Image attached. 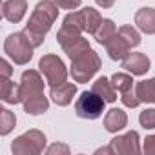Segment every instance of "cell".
<instances>
[{"label":"cell","mask_w":155,"mask_h":155,"mask_svg":"<svg viewBox=\"0 0 155 155\" xmlns=\"http://www.w3.org/2000/svg\"><path fill=\"white\" fill-rule=\"evenodd\" d=\"M142 151L146 155H155V135H148L142 144Z\"/></svg>","instance_id":"obj_30"},{"label":"cell","mask_w":155,"mask_h":155,"mask_svg":"<svg viewBox=\"0 0 155 155\" xmlns=\"http://www.w3.org/2000/svg\"><path fill=\"white\" fill-rule=\"evenodd\" d=\"M57 42L60 44V48L64 49V53L69 57V60L81 57V55H84L88 49H91L88 38H84L82 35H77V33L64 31L62 28H60L58 33H57Z\"/></svg>","instance_id":"obj_7"},{"label":"cell","mask_w":155,"mask_h":155,"mask_svg":"<svg viewBox=\"0 0 155 155\" xmlns=\"http://www.w3.org/2000/svg\"><path fill=\"white\" fill-rule=\"evenodd\" d=\"M15 124H17V117H15V113L11 110H8V108L0 110V135L11 133Z\"/></svg>","instance_id":"obj_24"},{"label":"cell","mask_w":155,"mask_h":155,"mask_svg":"<svg viewBox=\"0 0 155 155\" xmlns=\"http://www.w3.org/2000/svg\"><path fill=\"white\" fill-rule=\"evenodd\" d=\"M91 91H95L97 95H101L106 102H115L117 101V90L111 84V79H106V77H101L97 79L91 86Z\"/></svg>","instance_id":"obj_16"},{"label":"cell","mask_w":155,"mask_h":155,"mask_svg":"<svg viewBox=\"0 0 155 155\" xmlns=\"http://www.w3.org/2000/svg\"><path fill=\"white\" fill-rule=\"evenodd\" d=\"M46 153L48 155H69V146L60 144V142H55V144H51L46 150Z\"/></svg>","instance_id":"obj_28"},{"label":"cell","mask_w":155,"mask_h":155,"mask_svg":"<svg viewBox=\"0 0 155 155\" xmlns=\"http://www.w3.org/2000/svg\"><path fill=\"white\" fill-rule=\"evenodd\" d=\"M150 58L144 55V53H130L124 60H122V68L126 71H130L131 75H146L150 71Z\"/></svg>","instance_id":"obj_10"},{"label":"cell","mask_w":155,"mask_h":155,"mask_svg":"<svg viewBox=\"0 0 155 155\" xmlns=\"http://www.w3.org/2000/svg\"><path fill=\"white\" fill-rule=\"evenodd\" d=\"M120 101H122V104H124L126 108H137V106L140 104V101H139V97L135 95L133 90H130V91H126V93H120Z\"/></svg>","instance_id":"obj_27"},{"label":"cell","mask_w":155,"mask_h":155,"mask_svg":"<svg viewBox=\"0 0 155 155\" xmlns=\"http://www.w3.org/2000/svg\"><path fill=\"white\" fill-rule=\"evenodd\" d=\"M95 4L99 8H102V9H110V8H113L115 0H95Z\"/></svg>","instance_id":"obj_32"},{"label":"cell","mask_w":155,"mask_h":155,"mask_svg":"<svg viewBox=\"0 0 155 155\" xmlns=\"http://www.w3.org/2000/svg\"><path fill=\"white\" fill-rule=\"evenodd\" d=\"M22 106H24V111H26L28 115H42V113L48 111L49 101H48V97H46L44 93H40V95H37V97H31V99L24 101Z\"/></svg>","instance_id":"obj_18"},{"label":"cell","mask_w":155,"mask_h":155,"mask_svg":"<svg viewBox=\"0 0 155 155\" xmlns=\"http://www.w3.org/2000/svg\"><path fill=\"white\" fill-rule=\"evenodd\" d=\"M81 13H82V22H84V31L90 35H95L104 20L101 17V13L93 8H84V9H81Z\"/></svg>","instance_id":"obj_17"},{"label":"cell","mask_w":155,"mask_h":155,"mask_svg":"<svg viewBox=\"0 0 155 155\" xmlns=\"http://www.w3.org/2000/svg\"><path fill=\"white\" fill-rule=\"evenodd\" d=\"M111 84H113V88L117 91L126 93V91L133 90L135 81L131 79V75H128V73H113L111 75Z\"/></svg>","instance_id":"obj_23"},{"label":"cell","mask_w":155,"mask_h":155,"mask_svg":"<svg viewBox=\"0 0 155 155\" xmlns=\"http://www.w3.org/2000/svg\"><path fill=\"white\" fill-rule=\"evenodd\" d=\"M119 35L122 37V40L130 46V48H137L140 44V33L133 28V26H120L119 28Z\"/></svg>","instance_id":"obj_25"},{"label":"cell","mask_w":155,"mask_h":155,"mask_svg":"<svg viewBox=\"0 0 155 155\" xmlns=\"http://www.w3.org/2000/svg\"><path fill=\"white\" fill-rule=\"evenodd\" d=\"M101 153H108V155H115V150H113V146L110 144V146H104V148H99V150L95 151V155H101Z\"/></svg>","instance_id":"obj_33"},{"label":"cell","mask_w":155,"mask_h":155,"mask_svg":"<svg viewBox=\"0 0 155 155\" xmlns=\"http://www.w3.org/2000/svg\"><path fill=\"white\" fill-rule=\"evenodd\" d=\"M38 69L40 73L46 77V82L51 86H58L62 82H66L68 79V68L64 64V60L53 53L49 55H44L40 60H38Z\"/></svg>","instance_id":"obj_5"},{"label":"cell","mask_w":155,"mask_h":155,"mask_svg":"<svg viewBox=\"0 0 155 155\" xmlns=\"http://www.w3.org/2000/svg\"><path fill=\"white\" fill-rule=\"evenodd\" d=\"M46 148V135L40 130H29L11 142L13 155H40Z\"/></svg>","instance_id":"obj_4"},{"label":"cell","mask_w":155,"mask_h":155,"mask_svg":"<svg viewBox=\"0 0 155 155\" xmlns=\"http://www.w3.org/2000/svg\"><path fill=\"white\" fill-rule=\"evenodd\" d=\"M135 95L140 102H153L155 104V77L150 81H140L135 84Z\"/></svg>","instance_id":"obj_21"},{"label":"cell","mask_w":155,"mask_h":155,"mask_svg":"<svg viewBox=\"0 0 155 155\" xmlns=\"http://www.w3.org/2000/svg\"><path fill=\"white\" fill-rule=\"evenodd\" d=\"M104 48H106V51H108V55H110V58L111 60H124L128 55H130V46L122 40V37L117 33L113 38H110L106 44H104Z\"/></svg>","instance_id":"obj_15"},{"label":"cell","mask_w":155,"mask_h":155,"mask_svg":"<svg viewBox=\"0 0 155 155\" xmlns=\"http://www.w3.org/2000/svg\"><path fill=\"white\" fill-rule=\"evenodd\" d=\"M0 71H2V79H9L11 73H13V68H11V64L6 58L0 60Z\"/></svg>","instance_id":"obj_31"},{"label":"cell","mask_w":155,"mask_h":155,"mask_svg":"<svg viewBox=\"0 0 155 155\" xmlns=\"http://www.w3.org/2000/svg\"><path fill=\"white\" fill-rule=\"evenodd\" d=\"M64 31H69V33H77V35H82L84 31V22H82V13L81 9L79 11H71L64 17L62 20V26H60Z\"/></svg>","instance_id":"obj_20"},{"label":"cell","mask_w":155,"mask_h":155,"mask_svg":"<svg viewBox=\"0 0 155 155\" xmlns=\"http://www.w3.org/2000/svg\"><path fill=\"white\" fill-rule=\"evenodd\" d=\"M53 2L60 9H77V8L82 4V0H53Z\"/></svg>","instance_id":"obj_29"},{"label":"cell","mask_w":155,"mask_h":155,"mask_svg":"<svg viewBox=\"0 0 155 155\" xmlns=\"http://www.w3.org/2000/svg\"><path fill=\"white\" fill-rule=\"evenodd\" d=\"M128 126V115L120 108H111L104 117V128L110 133H117Z\"/></svg>","instance_id":"obj_13"},{"label":"cell","mask_w":155,"mask_h":155,"mask_svg":"<svg viewBox=\"0 0 155 155\" xmlns=\"http://www.w3.org/2000/svg\"><path fill=\"white\" fill-rule=\"evenodd\" d=\"M104 106H106V101L101 95H97L95 91H84L75 102V113L81 119L95 120L102 115Z\"/></svg>","instance_id":"obj_6"},{"label":"cell","mask_w":155,"mask_h":155,"mask_svg":"<svg viewBox=\"0 0 155 155\" xmlns=\"http://www.w3.org/2000/svg\"><path fill=\"white\" fill-rule=\"evenodd\" d=\"M139 122L144 130H155V108H148V110L140 111Z\"/></svg>","instance_id":"obj_26"},{"label":"cell","mask_w":155,"mask_h":155,"mask_svg":"<svg viewBox=\"0 0 155 155\" xmlns=\"http://www.w3.org/2000/svg\"><path fill=\"white\" fill-rule=\"evenodd\" d=\"M20 102L44 93V79L37 69H26L20 77Z\"/></svg>","instance_id":"obj_8"},{"label":"cell","mask_w":155,"mask_h":155,"mask_svg":"<svg viewBox=\"0 0 155 155\" xmlns=\"http://www.w3.org/2000/svg\"><path fill=\"white\" fill-rule=\"evenodd\" d=\"M77 93V86L73 82H62L58 86H51L49 90V99L57 104V106H68L71 104L73 97Z\"/></svg>","instance_id":"obj_11"},{"label":"cell","mask_w":155,"mask_h":155,"mask_svg":"<svg viewBox=\"0 0 155 155\" xmlns=\"http://www.w3.org/2000/svg\"><path fill=\"white\" fill-rule=\"evenodd\" d=\"M0 97L6 104H18L20 102V86L15 84L11 79H2Z\"/></svg>","instance_id":"obj_19"},{"label":"cell","mask_w":155,"mask_h":155,"mask_svg":"<svg viewBox=\"0 0 155 155\" xmlns=\"http://www.w3.org/2000/svg\"><path fill=\"white\" fill-rule=\"evenodd\" d=\"M58 6L53 2V0H40V2L35 6L24 33L28 35V38L31 40V44L35 48L42 46L48 31L51 29V26L55 24V20L58 18Z\"/></svg>","instance_id":"obj_1"},{"label":"cell","mask_w":155,"mask_h":155,"mask_svg":"<svg viewBox=\"0 0 155 155\" xmlns=\"http://www.w3.org/2000/svg\"><path fill=\"white\" fill-rule=\"evenodd\" d=\"M135 26L144 35H155V9L153 8H140L135 13Z\"/></svg>","instance_id":"obj_14"},{"label":"cell","mask_w":155,"mask_h":155,"mask_svg":"<svg viewBox=\"0 0 155 155\" xmlns=\"http://www.w3.org/2000/svg\"><path fill=\"white\" fill-rule=\"evenodd\" d=\"M101 64L102 62H101L99 53L93 51V49H88L84 55H81V57H77V58L71 60L69 73H71V77H73L75 82L84 84V82L91 81V77L101 69Z\"/></svg>","instance_id":"obj_3"},{"label":"cell","mask_w":155,"mask_h":155,"mask_svg":"<svg viewBox=\"0 0 155 155\" xmlns=\"http://www.w3.org/2000/svg\"><path fill=\"white\" fill-rule=\"evenodd\" d=\"M28 11V0H6L2 4V17L8 22L18 24Z\"/></svg>","instance_id":"obj_12"},{"label":"cell","mask_w":155,"mask_h":155,"mask_svg":"<svg viewBox=\"0 0 155 155\" xmlns=\"http://www.w3.org/2000/svg\"><path fill=\"white\" fill-rule=\"evenodd\" d=\"M110 144L113 146L115 153H119V155H137V153H140V139H139V133L135 130L126 131L124 135L113 137Z\"/></svg>","instance_id":"obj_9"},{"label":"cell","mask_w":155,"mask_h":155,"mask_svg":"<svg viewBox=\"0 0 155 155\" xmlns=\"http://www.w3.org/2000/svg\"><path fill=\"white\" fill-rule=\"evenodd\" d=\"M33 49H35V46L31 44V40L28 38V35L24 31L11 33L4 40V53L18 66H24L33 58Z\"/></svg>","instance_id":"obj_2"},{"label":"cell","mask_w":155,"mask_h":155,"mask_svg":"<svg viewBox=\"0 0 155 155\" xmlns=\"http://www.w3.org/2000/svg\"><path fill=\"white\" fill-rule=\"evenodd\" d=\"M117 35V26H115V22L111 20V18H104L102 20V24H101V28L97 29V33H95V38H97V42L99 44H106L110 38H113Z\"/></svg>","instance_id":"obj_22"}]
</instances>
